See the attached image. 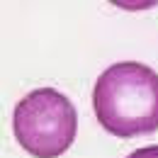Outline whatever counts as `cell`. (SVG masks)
Here are the masks:
<instances>
[{
	"mask_svg": "<svg viewBox=\"0 0 158 158\" xmlns=\"http://www.w3.org/2000/svg\"><path fill=\"white\" fill-rule=\"evenodd\" d=\"M127 158H158V146H143V148H136V151H131Z\"/></svg>",
	"mask_w": 158,
	"mask_h": 158,
	"instance_id": "3",
	"label": "cell"
},
{
	"mask_svg": "<svg viewBox=\"0 0 158 158\" xmlns=\"http://www.w3.org/2000/svg\"><path fill=\"white\" fill-rule=\"evenodd\" d=\"M15 139L34 158H59L73 143L78 114L73 102L54 88H39L17 102L12 114Z\"/></svg>",
	"mask_w": 158,
	"mask_h": 158,
	"instance_id": "2",
	"label": "cell"
},
{
	"mask_svg": "<svg viewBox=\"0 0 158 158\" xmlns=\"http://www.w3.org/2000/svg\"><path fill=\"white\" fill-rule=\"evenodd\" d=\"M95 117L119 139L158 129V73L139 61H119L102 71L93 90Z\"/></svg>",
	"mask_w": 158,
	"mask_h": 158,
	"instance_id": "1",
	"label": "cell"
}]
</instances>
